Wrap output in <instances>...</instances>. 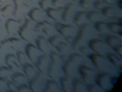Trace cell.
I'll list each match as a JSON object with an SVG mask.
<instances>
[{
	"instance_id": "6da1fadb",
	"label": "cell",
	"mask_w": 122,
	"mask_h": 92,
	"mask_svg": "<svg viewBox=\"0 0 122 92\" xmlns=\"http://www.w3.org/2000/svg\"><path fill=\"white\" fill-rule=\"evenodd\" d=\"M107 2H112L113 1V0H104Z\"/></svg>"
}]
</instances>
